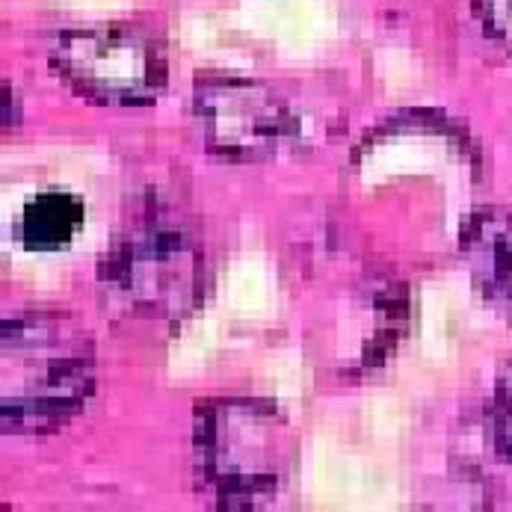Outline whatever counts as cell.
<instances>
[{"label":"cell","mask_w":512,"mask_h":512,"mask_svg":"<svg viewBox=\"0 0 512 512\" xmlns=\"http://www.w3.org/2000/svg\"><path fill=\"white\" fill-rule=\"evenodd\" d=\"M0 415L6 433H54L95 388V350L83 326L57 311L3 320Z\"/></svg>","instance_id":"1"},{"label":"cell","mask_w":512,"mask_h":512,"mask_svg":"<svg viewBox=\"0 0 512 512\" xmlns=\"http://www.w3.org/2000/svg\"><path fill=\"white\" fill-rule=\"evenodd\" d=\"M98 285L107 302L140 320L184 317L202 288V249L175 208L143 202L104 252Z\"/></svg>","instance_id":"2"},{"label":"cell","mask_w":512,"mask_h":512,"mask_svg":"<svg viewBox=\"0 0 512 512\" xmlns=\"http://www.w3.org/2000/svg\"><path fill=\"white\" fill-rule=\"evenodd\" d=\"M193 453L196 477L220 510H258L288 480L291 427L261 400H208L196 409Z\"/></svg>","instance_id":"3"},{"label":"cell","mask_w":512,"mask_h":512,"mask_svg":"<svg viewBox=\"0 0 512 512\" xmlns=\"http://www.w3.org/2000/svg\"><path fill=\"white\" fill-rule=\"evenodd\" d=\"M51 66L74 92L101 104H151L166 86L163 48L134 27L69 30L51 48Z\"/></svg>","instance_id":"4"},{"label":"cell","mask_w":512,"mask_h":512,"mask_svg":"<svg viewBox=\"0 0 512 512\" xmlns=\"http://www.w3.org/2000/svg\"><path fill=\"white\" fill-rule=\"evenodd\" d=\"M193 119L208 151L225 160H267L291 140L288 104L264 83L211 74L196 83Z\"/></svg>","instance_id":"5"},{"label":"cell","mask_w":512,"mask_h":512,"mask_svg":"<svg viewBox=\"0 0 512 512\" xmlns=\"http://www.w3.org/2000/svg\"><path fill=\"white\" fill-rule=\"evenodd\" d=\"M462 258L477 291L512 323V214L486 208L471 214L459 234Z\"/></svg>","instance_id":"6"},{"label":"cell","mask_w":512,"mask_h":512,"mask_svg":"<svg viewBox=\"0 0 512 512\" xmlns=\"http://www.w3.org/2000/svg\"><path fill=\"white\" fill-rule=\"evenodd\" d=\"M83 217H86L83 202L74 193L48 190L24 205L18 217V237L27 249L57 252L72 243L74 234L83 225Z\"/></svg>","instance_id":"7"},{"label":"cell","mask_w":512,"mask_h":512,"mask_svg":"<svg viewBox=\"0 0 512 512\" xmlns=\"http://www.w3.org/2000/svg\"><path fill=\"white\" fill-rule=\"evenodd\" d=\"M492 439L498 453L512 462V367H507L495 385L492 397Z\"/></svg>","instance_id":"8"},{"label":"cell","mask_w":512,"mask_h":512,"mask_svg":"<svg viewBox=\"0 0 512 512\" xmlns=\"http://www.w3.org/2000/svg\"><path fill=\"white\" fill-rule=\"evenodd\" d=\"M474 9L489 36L512 48V0H474Z\"/></svg>","instance_id":"9"}]
</instances>
